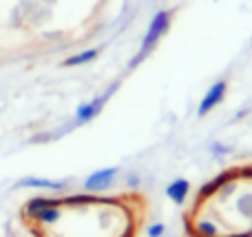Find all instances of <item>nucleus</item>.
I'll list each match as a JSON object with an SVG mask.
<instances>
[{"label": "nucleus", "instance_id": "1", "mask_svg": "<svg viewBox=\"0 0 252 237\" xmlns=\"http://www.w3.org/2000/svg\"><path fill=\"white\" fill-rule=\"evenodd\" d=\"M170 25H173V9H159V11L153 16V20L148 22V29L142 38V44H139V51L133 60L128 62V69H135L137 65H142L148 56L153 53V49L159 44V40L168 34Z\"/></svg>", "mask_w": 252, "mask_h": 237}, {"label": "nucleus", "instance_id": "2", "mask_svg": "<svg viewBox=\"0 0 252 237\" xmlns=\"http://www.w3.org/2000/svg\"><path fill=\"white\" fill-rule=\"evenodd\" d=\"M237 180H239V169H237V167H232V169H223L221 173H217V175H215L213 180H208L199 191H197L195 208H199L204 202H208L210 198H215V195H217L226 184H230V182H237Z\"/></svg>", "mask_w": 252, "mask_h": 237}, {"label": "nucleus", "instance_id": "3", "mask_svg": "<svg viewBox=\"0 0 252 237\" xmlns=\"http://www.w3.org/2000/svg\"><path fill=\"white\" fill-rule=\"evenodd\" d=\"M115 89H118V84H111V87L106 89L102 96L93 98V100L87 102V104H80L78 111H75V124H87V122H91L93 118H97V115H100V111L104 109V104L109 102V98L115 93Z\"/></svg>", "mask_w": 252, "mask_h": 237}, {"label": "nucleus", "instance_id": "4", "mask_svg": "<svg viewBox=\"0 0 252 237\" xmlns=\"http://www.w3.org/2000/svg\"><path fill=\"white\" fill-rule=\"evenodd\" d=\"M226 93H228V82L226 80H217V82H213L208 87V91L204 93V98H201L199 106H197V115H199V118H206L210 111L217 109V106L221 104L223 98H226Z\"/></svg>", "mask_w": 252, "mask_h": 237}, {"label": "nucleus", "instance_id": "5", "mask_svg": "<svg viewBox=\"0 0 252 237\" xmlns=\"http://www.w3.org/2000/svg\"><path fill=\"white\" fill-rule=\"evenodd\" d=\"M118 173H120L118 167L100 169V171L91 173V175L84 180V191H87V193H102V191H106L111 184H113V180H115Z\"/></svg>", "mask_w": 252, "mask_h": 237}, {"label": "nucleus", "instance_id": "6", "mask_svg": "<svg viewBox=\"0 0 252 237\" xmlns=\"http://www.w3.org/2000/svg\"><path fill=\"white\" fill-rule=\"evenodd\" d=\"M188 193H190V182H188L186 177H177V180H173L166 186V198L173 204H177V206H182V204L186 202Z\"/></svg>", "mask_w": 252, "mask_h": 237}, {"label": "nucleus", "instance_id": "7", "mask_svg": "<svg viewBox=\"0 0 252 237\" xmlns=\"http://www.w3.org/2000/svg\"><path fill=\"white\" fill-rule=\"evenodd\" d=\"M49 206H62V198H33L25 204V215L27 217H35L40 211Z\"/></svg>", "mask_w": 252, "mask_h": 237}, {"label": "nucleus", "instance_id": "8", "mask_svg": "<svg viewBox=\"0 0 252 237\" xmlns=\"http://www.w3.org/2000/svg\"><path fill=\"white\" fill-rule=\"evenodd\" d=\"M20 189H47V191H62L66 182H53V180H42V177H25L18 182Z\"/></svg>", "mask_w": 252, "mask_h": 237}, {"label": "nucleus", "instance_id": "9", "mask_svg": "<svg viewBox=\"0 0 252 237\" xmlns=\"http://www.w3.org/2000/svg\"><path fill=\"white\" fill-rule=\"evenodd\" d=\"M97 56H100V49H87V51H80V53H75V56H71V58H66V60H62V67L89 65V62H93Z\"/></svg>", "mask_w": 252, "mask_h": 237}, {"label": "nucleus", "instance_id": "10", "mask_svg": "<svg viewBox=\"0 0 252 237\" xmlns=\"http://www.w3.org/2000/svg\"><path fill=\"white\" fill-rule=\"evenodd\" d=\"M195 237H221L217 224L210 220H197L195 222Z\"/></svg>", "mask_w": 252, "mask_h": 237}, {"label": "nucleus", "instance_id": "11", "mask_svg": "<svg viewBox=\"0 0 252 237\" xmlns=\"http://www.w3.org/2000/svg\"><path fill=\"white\" fill-rule=\"evenodd\" d=\"M60 217H62L60 206H49V208H44V211H40L33 220H38L40 224H47L49 226V224H58V222H60Z\"/></svg>", "mask_w": 252, "mask_h": 237}, {"label": "nucleus", "instance_id": "12", "mask_svg": "<svg viewBox=\"0 0 252 237\" xmlns=\"http://www.w3.org/2000/svg\"><path fill=\"white\" fill-rule=\"evenodd\" d=\"M237 206V213H239L241 217H246V220H252V193H244L237 198L235 202Z\"/></svg>", "mask_w": 252, "mask_h": 237}, {"label": "nucleus", "instance_id": "13", "mask_svg": "<svg viewBox=\"0 0 252 237\" xmlns=\"http://www.w3.org/2000/svg\"><path fill=\"white\" fill-rule=\"evenodd\" d=\"M235 191H237V182H230V184H226L221 191H219V193H217V198L221 200V202H226V200L230 198V195L235 193Z\"/></svg>", "mask_w": 252, "mask_h": 237}, {"label": "nucleus", "instance_id": "14", "mask_svg": "<svg viewBox=\"0 0 252 237\" xmlns=\"http://www.w3.org/2000/svg\"><path fill=\"white\" fill-rule=\"evenodd\" d=\"M146 233H148V237H161V235L166 233V226L161 224V222H155V224H151V226H148V231H146Z\"/></svg>", "mask_w": 252, "mask_h": 237}, {"label": "nucleus", "instance_id": "15", "mask_svg": "<svg viewBox=\"0 0 252 237\" xmlns=\"http://www.w3.org/2000/svg\"><path fill=\"white\" fill-rule=\"evenodd\" d=\"M237 169H239V180L252 182V164H244V167H237Z\"/></svg>", "mask_w": 252, "mask_h": 237}, {"label": "nucleus", "instance_id": "16", "mask_svg": "<svg viewBox=\"0 0 252 237\" xmlns=\"http://www.w3.org/2000/svg\"><path fill=\"white\" fill-rule=\"evenodd\" d=\"M210 153H213V155H226V153H230V146H226V144H219V142H215V144L210 146Z\"/></svg>", "mask_w": 252, "mask_h": 237}, {"label": "nucleus", "instance_id": "17", "mask_svg": "<svg viewBox=\"0 0 252 237\" xmlns=\"http://www.w3.org/2000/svg\"><path fill=\"white\" fill-rule=\"evenodd\" d=\"M221 237H252V229H246V231H241V233H228Z\"/></svg>", "mask_w": 252, "mask_h": 237}, {"label": "nucleus", "instance_id": "18", "mask_svg": "<svg viewBox=\"0 0 252 237\" xmlns=\"http://www.w3.org/2000/svg\"><path fill=\"white\" fill-rule=\"evenodd\" d=\"M128 186H137V177H135V175L128 177Z\"/></svg>", "mask_w": 252, "mask_h": 237}]
</instances>
